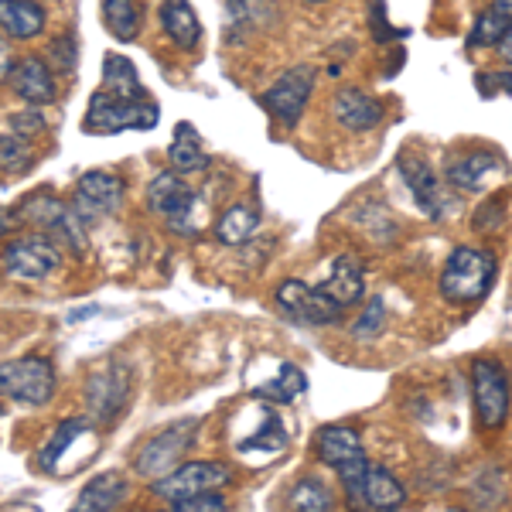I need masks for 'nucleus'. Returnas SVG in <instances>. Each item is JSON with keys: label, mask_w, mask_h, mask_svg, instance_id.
I'll return each instance as SVG.
<instances>
[{"label": "nucleus", "mask_w": 512, "mask_h": 512, "mask_svg": "<svg viewBox=\"0 0 512 512\" xmlns=\"http://www.w3.org/2000/svg\"><path fill=\"white\" fill-rule=\"evenodd\" d=\"M284 448H287V431H284V424H280V417H274V414H270L267 427H260L253 437H239V441H236V451L250 454V458L256 451H260V454H277Z\"/></svg>", "instance_id": "obj_30"}, {"label": "nucleus", "mask_w": 512, "mask_h": 512, "mask_svg": "<svg viewBox=\"0 0 512 512\" xmlns=\"http://www.w3.org/2000/svg\"><path fill=\"white\" fill-rule=\"evenodd\" d=\"M59 263H62L59 246L45 233L21 236L14 243H7L4 250V274L14 280H45L48 274L59 270Z\"/></svg>", "instance_id": "obj_13"}, {"label": "nucleus", "mask_w": 512, "mask_h": 512, "mask_svg": "<svg viewBox=\"0 0 512 512\" xmlns=\"http://www.w3.org/2000/svg\"><path fill=\"white\" fill-rule=\"evenodd\" d=\"M147 205H151V212L164 216L168 229L178 236H195L209 219V202L175 168L154 175V181L147 185Z\"/></svg>", "instance_id": "obj_1"}, {"label": "nucleus", "mask_w": 512, "mask_h": 512, "mask_svg": "<svg viewBox=\"0 0 512 512\" xmlns=\"http://www.w3.org/2000/svg\"><path fill=\"white\" fill-rule=\"evenodd\" d=\"M103 89H106V93H113V96H127V99L151 96L144 89V82H140L134 62L123 59V55H117V52H110L103 59Z\"/></svg>", "instance_id": "obj_27"}, {"label": "nucleus", "mask_w": 512, "mask_h": 512, "mask_svg": "<svg viewBox=\"0 0 512 512\" xmlns=\"http://www.w3.org/2000/svg\"><path fill=\"white\" fill-rule=\"evenodd\" d=\"M472 396H475V414L482 420L485 431H499L509 417V400H512L506 366L495 359H475L472 362Z\"/></svg>", "instance_id": "obj_6"}, {"label": "nucleus", "mask_w": 512, "mask_h": 512, "mask_svg": "<svg viewBox=\"0 0 512 512\" xmlns=\"http://www.w3.org/2000/svg\"><path fill=\"white\" fill-rule=\"evenodd\" d=\"M315 454L321 465L335 468V472H342V468H349L352 461L366 458V451H362V437L355 427H345V424H328L321 427L318 437H315Z\"/></svg>", "instance_id": "obj_17"}, {"label": "nucleus", "mask_w": 512, "mask_h": 512, "mask_svg": "<svg viewBox=\"0 0 512 512\" xmlns=\"http://www.w3.org/2000/svg\"><path fill=\"white\" fill-rule=\"evenodd\" d=\"M229 482H233V468L222 465V461H188V465H178L164 478H154L151 492L164 502H178L198 492L226 489Z\"/></svg>", "instance_id": "obj_10"}, {"label": "nucleus", "mask_w": 512, "mask_h": 512, "mask_svg": "<svg viewBox=\"0 0 512 512\" xmlns=\"http://www.w3.org/2000/svg\"><path fill=\"white\" fill-rule=\"evenodd\" d=\"M130 396V373L120 362H99L86 379V407L96 424H113Z\"/></svg>", "instance_id": "obj_12"}, {"label": "nucleus", "mask_w": 512, "mask_h": 512, "mask_svg": "<svg viewBox=\"0 0 512 512\" xmlns=\"http://www.w3.org/2000/svg\"><path fill=\"white\" fill-rule=\"evenodd\" d=\"M168 161L181 175H198V171L209 168V161H212L209 147H205L202 134L195 130V123L181 120L175 127V137H171V147H168Z\"/></svg>", "instance_id": "obj_22"}, {"label": "nucleus", "mask_w": 512, "mask_h": 512, "mask_svg": "<svg viewBox=\"0 0 512 512\" xmlns=\"http://www.w3.org/2000/svg\"><path fill=\"white\" fill-rule=\"evenodd\" d=\"M256 229H260V205H256V202H236L219 216L216 239L222 246H243V243H250Z\"/></svg>", "instance_id": "obj_25"}, {"label": "nucleus", "mask_w": 512, "mask_h": 512, "mask_svg": "<svg viewBox=\"0 0 512 512\" xmlns=\"http://www.w3.org/2000/svg\"><path fill=\"white\" fill-rule=\"evenodd\" d=\"M7 127L18 130V134H24V137H31V134H38V130L45 127V120H41L35 110H31V113H14V117H7Z\"/></svg>", "instance_id": "obj_35"}, {"label": "nucleus", "mask_w": 512, "mask_h": 512, "mask_svg": "<svg viewBox=\"0 0 512 512\" xmlns=\"http://www.w3.org/2000/svg\"><path fill=\"white\" fill-rule=\"evenodd\" d=\"M386 328V304L379 301V297H373L369 301V308L362 311L359 318H355V325H352V335L355 338H376L379 332Z\"/></svg>", "instance_id": "obj_33"}, {"label": "nucleus", "mask_w": 512, "mask_h": 512, "mask_svg": "<svg viewBox=\"0 0 512 512\" xmlns=\"http://www.w3.org/2000/svg\"><path fill=\"white\" fill-rule=\"evenodd\" d=\"M308 4H325V0H308Z\"/></svg>", "instance_id": "obj_38"}, {"label": "nucleus", "mask_w": 512, "mask_h": 512, "mask_svg": "<svg viewBox=\"0 0 512 512\" xmlns=\"http://www.w3.org/2000/svg\"><path fill=\"white\" fill-rule=\"evenodd\" d=\"M195 434H198L195 420H181V424H171V427H164L161 434H154L151 441L140 448L137 461H134L137 475L154 482V478H164L168 472H175L181 454H188V448L195 444Z\"/></svg>", "instance_id": "obj_11"}, {"label": "nucleus", "mask_w": 512, "mask_h": 512, "mask_svg": "<svg viewBox=\"0 0 512 512\" xmlns=\"http://www.w3.org/2000/svg\"><path fill=\"white\" fill-rule=\"evenodd\" d=\"M407 502V489L396 478L390 468L383 465H369L366 478H362V489L355 495L352 506L359 509H400Z\"/></svg>", "instance_id": "obj_19"}, {"label": "nucleus", "mask_w": 512, "mask_h": 512, "mask_svg": "<svg viewBox=\"0 0 512 512\" xmlns=\"http://www.w3.org/2000/svg\"><path fill=\"white\" fill-rule=\"evenodd\" d=\"M274 304L284 318L297 321V325H311V328L335 325L338 315L345 311V308H338L321 287H308L304 280H284L274 291Z\"/></svg>", "instance_id": "obj_9"}, {"label": "nucleus", "mask_w": 512, "mask_h": 512, "mask_svg": "<svg viewBox=\"0 0 512 512\" xmlns=\"http://www.w3.org/2000/svg\"><path fill=\"white\" fill-rule=\"evenodd\" d=\"M171 509H181V512H222V509H226V499H222L219 489H212V492H198V495H188V499L171 502Z\"/></svg>", "instance_id": "obj_34"}, {"label": "nucleus", "mask_w": 512, "mask_h": 512, "mask_svg": "<svg viewBox=\"0 0 512 512\" xmlns=\"http://www.w3.org/2000/svg\"><path fill=\"white\" fill-rule=\"evenodd\" d=\"M321 291H325L338 308H352L366 297V270L355 256H335L328 277L321 280Z\"/></svg>", "instance_id": "obj_18"}, {"label": "nucleus", "mask_w": 512, "mask_h": 512, "mask_svg": "<svg viewBox=\"0 0 512 512\" xmlns=\"http://www.w3.org/2000/svg\"><path fill=\"white\" fill-rule=\"evenodd\" d=\"M332 117L338 120V127L352 130V134H366L383 123L386 117V106L383 99H376L373 93L359 86H342L332 96Z\"/></svg>", "instance_id": "obj_16"}, {"label": "nucleus", "mask_w": 512, "mask_h": 512, "mask_svg": "<svg viewBox=\"0 0 512 512\" xmlns=\"http://www.w3.org/2000/svg\"><path fill=\"white\" fill-rule=\"evenodd\" d=\"M158 24H161L164 38H168L171 45L185 48V52H192V48H198V41H202V24H198L188 0H161Z\"/></svg>", "instance_id": "obj_20"}, {"label": "nucleus", "mask_w": 512, "mask_h": 512, "mask_svg": "<svg viewBox=\"0 0 512 512\" xmlns=\"http://www.w3.org/2000/svg\"><path fill=\"white\" fill-rule=\"evenodd\" d=\"M499 277V263L482 246H458L451 250L448 263L441 270V294L451 304H478L485 301Z\"/></svg>", "instance_id": "obj_2"}, {"label": "nucleus", "mask_w": 512, "mask_h": 512, "mask_svg": "<svg viewBox=\"0 0 512 512\" xmlns=\"http://www.w3.org/2000/svg\"><path fill=\"white\" fill-rule=\"evenodd\" d=\"M492 7L499 14H506V18H512V0H492Z\"/></svg>", "instance_id": "obj_37"}, {"label": "nucleus", "mask_w": 512, "mask_h": 512, "mask_svg": "<svg viewBox=\"0 0 512 512\" xmlns=\"http://www.w3.org/2000/svg\"><path fill=\"white\" fill-rule=\"evenodd\" d=\"M499 52H502V55H506V62L512 65V28H509V35H506V38H502Z\"/></svg>", "instance_id": "obj_36"}, {"label": "nucleus", "mask_w": 512, "mask_h": 512, "mask_svg": "<svg viewBox=\"0 0 512 512\" xmlns=\"http://www.w3.org/2000/svg\"><path fill=\"white\" fill-rule=\"evenodd\" d=\"M123 205V181L110 171H86L76 188V212L86 222L99 216H117Z\"/></svg>", "instance_id": "obj_15"}, {"label": "nucleus", "mask_w": 512, "mask_h": 512, "mask_svg": "<svg viewBox=\"0 0 512 512\" xmlns=\"http://www.w3.org/2000/svg\"><path fill=\"white\" fill-rule=\"evenodd\" d=\"M11 86L18 99H24L28 106H48L59 96V86H55V76L48 72V65L41 59H24L11 76Z\"/></svg>", "instance_id": "obj_21"}, {"label": "nucleus", "mask_w": 512, "mask_h": 512, "mask_svg": "<svg viewBox=\"0 0 512 512\" xmlns=\"http://www.w3.org/2000/svg\"><path fill=\"white\" fill-rule=\"evenodd\" d=\"M127 499V478L120 472H103L76 495V512H113Z\"/></svg>", "instance_id": "obj_24"}, {"label": "nucleus", "mask_w": 512, "mask_h": 512, "mask_svg": "<svg viewBox=\"0 0 512 512\" xmlns=\"http://www.w3.org/2000/svg\"><path fill=\"white\" fill-rule=\"evenodd\" d=\"M315 93V69L311 65H297L287 69L270 82L260 93V106L274 117L280 127H294L301 113L308 110V99Z\"/></svg>", "instance_id": "obj_7"}, {"label": "nucleus", "mask_w": 512, "mask_h": 512, "mask_svg": "<svg viewBox=\"0 0 512 512\" xmlns=\"http://www.w3.org/2000/svg\"><path fill=\"white\" fill-rule=\"evenodd\" d=\"M0 24L7 38H38L45 28V7L38 0H0Z\"/></svg>", "instance_id": "obj_23"}, {"label": "nucleus", "mask_w": 512, "mask_h": 512, "mask_svg": "<svg viewBox=\"0 0 512 512\" xmlns=\"http://www.w3.org/2000/svg\"><path fill=\"white\" fill-rule=\"evenodd\" d=\"M96 451H99L96 424L86 417H72L55 427V434L48 437V444L38 454V465L48 475H72L79 468H86Z\"/></svg>", "instance_id": "obj_4"}, {"label": "nucleus", "mask_w": 512, "mask_h": 512, "mask_svg": "<svg viewBox=\"0 0 512 512\" xmlns=\"http://www.w3.org/2000/svg\"><path fill=\"white\" fill-rule=\"evenodd\" d=\"M103 24L117 41H134L144 28V4L140 0H103Z\"/></svg>", "instance_id": "obj_26"}, {"label": "nucleus", "mask_w": 512, "mask_h": 512, "mask_svg": "<svg viewBox=\"0 0 512 512\" xmlns=\"http://www.w3.org/2000/svg\"><path fill=\"white\" fill-rule=\"evenodd\" d=\"M304 390H308V376L287 362V366H280V373L270 379V383L256 386L253 396L256 400H270V403H294Z\"/></svg>", "instance_id": "obj_28"}, {"label": "nucleus", "mask_w": 512, "mask_h": 512, "mask_svg": "<svg viewBox=\"0 0 512 512\" xmlns=\"http://www.w3.org/2000/svg\"><path fill=\"white\" fill-rule=\"evenodd\" d=\"M400 178L407 185V192L414 195V202L420 205L427 219L441 222L458 212V198L451 195L448 181H437V175L431 171V164L414 158V154H403L400 158Z\"/></svg>", "instance_id": "obj_8"}, {"label": "nucleus", "mask_w": 512, "mask_h": 512, "mask_svg": "<svg viewBox=\"0 0 512 512\" xmlns=\"http://www.w3.org/2000/svg\"><path fill=\"white\" fill-rule=\"evenodd\" d=\"M0 393L21 407H45L55 396V366L41 355H18L0 366Z\"/></svg>", "instance_id": "obj_5"}, {"label": "nucleus", "mask_w": 512, "mask_h": 512, "mask_svg": "<svg viewBox=\"0 0 512 512\" xmlns=\"http://www.w3.org/2000/svg\"><path fill=\"white\" fill-rule=\"evenodd\" d=\"M161 120V106L154 96L144 99H127V96H113L106 89H99L89 99L86 120H82V130L86 134H120V130H151L154 123Z\"/></svg>", "instance_id": "obj_3"}, {"label": "nucleus", "mask_w": 512, "mask_h": 512, "mask_svg": "<svg viewBox=\"0 0 512 512\" xmlns=\"http://www.w3.org/2000/svg\"><path fill=\"white\" fill-rule=\"evenodd\" d=\"M509 164L492 151H468V154H454L444 164V181L458 192H489L499 178H506Z\"/></svg>", "instance_id": "obj_14"}, {"label": "nucleus", "mask_w": 512, "mask_h": 512, "mask_svg": "<svg viewBox=\"0 0 512 512\" xmlns=\"http://www.w3.org/2000/svg\"><path fill=\"white\" fill-rule=\"evenodd\" d=\"M0 151H4L0 164H4L7 175H11V171H24L31 164V144H28V137L18 134V130H11V127H7L4 137H0Z\"/></svg>", "instance_id": "obj_32"}, {"label": "nucleus", "mask_w": 512, "mask_h": 512, "mask_svg": "<svg viewBox=\"0 0 512 512\" xmlns=\"http://www.w3.org/2000/svg\"><path fill=\"white\" fill-rule=\"evenodd\" d=\"M509 28H512V18H506V14H499L495 7H489V11L475 18V28H472V35H468V48L502 45V38L509 35Z\"/></svg>", "instance_id": "obj_31"}, {"label": "nucleus", "mask_w": 512, "mask_h": 512, "mask_svg": "<svg viewBox=\"0 0 512 512\" xmlns=\"http://www.w3.org/2000/svg\"><path fill=\"white\" fill-rule=\"evenodd\" d=\"M287 506L297 512H325L335 506V495L325 489L321 478H301L287 495Z\"/></svg>", "instance_id": "obj_29"}]
</instances>
